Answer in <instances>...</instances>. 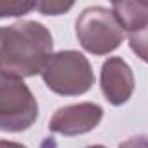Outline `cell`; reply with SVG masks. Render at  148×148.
I'll list each match as a JSON object with an SVG mask.
<instances>
[{
	"mask_svg": "<svg viewBox=\"0 0 148 148\" xmlns=\"http://www.w3.org/2000/svg\"><path fill=\"white\" fill-rule=\"evenodd\" d=\"M52 35L38 21L21 19L0 26V73L16 79L35 77L52 54Z\"/></svg>",
	"mask_w": 148,
	"mask_h": 148,
	"instance_id": "cell-1",
	"label": "cell"
},
{
	"mask_svg": "<svg viewBox=\"0 0 148 148\" xmlns=\"http://www.w3.org/2000/svg\"><path fill=\"white\" fill-rule=\"evenodd\" d=\"M40 75L47 89L59 96H80L94 86V71L89 59L79 51L52 52Z\"/></svg>",
	"mask_w": 148,
	"mask_h": 148,
	"instance_id": "cell-2",
	"label": "cell"
},
{
	"mask_svg": "<svg viewBox=\"0 0 148 148\" xmlns=\"http://www.w3.org/2000/svg\"><path fill=\"white\" fill-rule=\"evenodd\" d=\"M75 33L80 45L94 56L110 54L124 42V32L115 14L101 5L87 7L79 14Z\"/></svg>",
	"mask_w": 148,
	"mask_h": 148,
	"instance_id": "cell-3",
	"label": "cell"
},
{
	"mask_svg": "<svg viewBox=\"0 0 148 148\" xmlns=\"http://www.w3.org/2000/svg\"><path fill=\"white\" fill-rule=\"evenodd\" d=\"M38 119V103L30 87L16 77L0 73V131L23 132Z\"/></svg>",
	"mask_w": 148,
	"mask_h": 148,
	"instance_id": "cell-4",
	"label": "cell"
},
{
	"mask_svg": "<svg viewBox=\"0 0 148 148\" xmlns=\"http://www.w3.org/2000/svg\"><path fill=\"white\" fill-rule=\"evenodd\" d=\"M103 108L96 103H77L61 106L49 120V131L63 136H79L94 131L103 120Z\"/></svg>",
	"mask_w": 148,
	"mask_h": 148,
	"instance_id": "cell-5",
	"label": "cell"
},
{
	"mask_svg": "<svg viewBox=\"0 0 148 148\" xmlns=\"http://www.w3.org/2000/svg\"><path fill=\"white\" fill-rule=\"evenodd\" d=\"M124 35H127L131 49L145 61L146 59V28H148V4L146 2H112L110 9Z\"/></svg>",
	"mask_w": 148,
	"mask_h": 148,
	"instance_id": "cell-6",
	"label": "cell"
},
{
	"mask_svg": "<svg viewBox=\"0 0 148 148\" xmlns=\"http://www.w3.org/2000/svg\"><path fill=\"white\" fill-rule=\"evenodd\" d=\"M99 86L108 103L113 106H120L127 103L134 92V73L122 58L112 56L101 66Z\"/></svg>",
	"mask_w": 148,
	"mask_h": 148,
	"instance_id": "cell-7",
	"label": "cell"
},
{
	"mask_svg": "<svg viewBox=\"0 0 148 148\" xmlns=\"http://www.w3.org/2000/svg\"><path fill=\"white\" fill-rule=\"evenodd\" d=\"M33 9V0H0V18H19Z\"/></svg>",
	"mask_w": 148,
	"mask_h": 148,
	"instance_id": "cell-8",
	"label": "cell"
},
{
	"mask_svg": "<svg viewBox=\"0 0 148 148\" xmlns=\"http://www.w3.org/2000/svg\"><path fill=\"white\" fill-rule=\"evenodd\" d=\"M73 7V2H61V0H40L35 2V9L44 16H59Z\"/></svg>",
	"mask_w": 148,
	"mask_h": 148,
	"instance_id": "cell-9",
	"label": "cell"
},
{
	"mask_svg": "<svg viewBox=\"0 0 148 148\" xmlns=\"http://www.w3.org/2000/svg\"><path fill=\"white\" fill-rule=\"evenodd\" d=\"M0 148H26L23 143L16 141H7V139H0Z\"/></svg>",
	"mask_w": 148,
	"mask_h": 148,
	"instance_id": "cell-10",
	"label": "cell"
},
{
	"mask_svg": "<svg viewBox=\"0 0 148 148\" xmlns=\"http://www.w3.org/2000/svg\"><path fill=\"white\" fill-rule=\"evenodd\" d=\"M87 148H106V146H103V145H92V146H87Z\"/></svg>",
	"mask_w": 148,
	"mask_h": 148,
	"instance_id": "cell-11",
	"label": "cell"
}]
</instances>
